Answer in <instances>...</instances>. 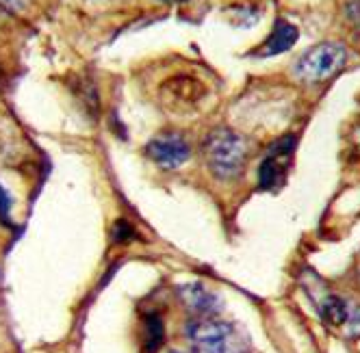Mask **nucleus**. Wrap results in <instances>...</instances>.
<instances>
[{
    "instance_id": "nucleus-9",
    "label": "nucleus",
    "mask_w": 360,
    "mask_h": 353,
    "mask_svg": "<svg viewBox=\"0 0 360 353\" xmlns=\"http://www.w3.org/2000/svg\"><path fill=\"white\" fill-rule=\"evenodd\" d=\"M165 340V327H163V321L159 317H148L146 321V347L150 353L157 351Z\"/></svg>"
},
{
    "instance_id": "nucleus-13",
    "label": "nucleus",
    "mask_w": 360,
    "mask_h": 353,
    "mask_svg": "<svg viewBox=\"0 0 360 353\" xmlns=\"http://www.w3.org/2000/svg\"><path fill=\"white\" fill-rule=\"evenodd\" d=\"M161 3H183V0H161Z\"/></svg>"
},
{
    "instance_id": "nucleus-14",
    "label": "nucleus",
    "mask_w": 360,
    "mask_h": 353,
    "mask_svg": "<svg viewBox=\"0 0 360 353\" xmlns=\"http://www.w3.org/2000/svg\"><path fill=\"white\" fill-rule=\"evenodd\" d=\"M172 353H180V351H172Z\"/></svg>"
},
{
    "instance_id": "nucleus-8",
    "label": "nucleus",
    "mask_w": 360,
    "mask_h": 353,
    "mask_svg": "<svg viewBox=\"0 0 360 353\" xmlns=\"http://www.w3.org/2000/svg\"><path fill=\"white\" fill-rule=\"evenodd\" d=\"M347 314H349V306L337 295H330L321 304V317L330 325H345Z\"/></svg>"
},
{
    "instance_id": "nucleus-4",
    "label": "nucleus",
    "mask_w": 360,
    "mask_h": 353,
    "mask_svg": "<svg viewBox=\"0 0 360 353\" xmlns=\"http://www.w3.org/2000/svg\"><path fill=\"white\" fill-rule=\"evenodd\" d=\"M295 145H297V137L295 135H287L278 139L276 143L269 145L267 154L259 167V185L265 191L278 189L280 185H285L287 173L295 154Z\"/></svg>"
},
{
    "instance_id": "nucleus-12",
    "label": "nucleus",
    "mask_w": 360,
    "mask_h": 353,
    "mask_svg": "<svg viewBox=\"0 0 360 353\" xmlns=\"http://www.w3.org/2000/svg\"><path fill=\"white\" fill-rule=\"evenodd\" d=\"M9 213H11V197L0 187V217H3V221H9Z\"/></svg>"
},
{
    "instance_id": "nucleus-10",
    "label": "nucleus",
    "mask_w": 360,
    "mask_h": 353,
    "mask_svg": "<svg viewBox=\"0 0 360 353\" xmlns=\"http://www.w3.org/2000/svg\"><path fill=\"white\" fill-rule=\"evenodd\" d=\"M133 237V228H131V223H126V221H117L115 223V228H113V239L115 243H128Z\"/></svg>"
},
{
    "instance_id": "nucleus-7",
    "label": "nucleus",
    "mask_w": 360,
    "mask_h": 353,
    "mask_svg": "<svg viewBox=\"0 0 360 353\" xmlns=\"http://www.w3.org/2000/svg\"><path fill=\"white\" fill-rule=\"evenodd\" d=\"M300 33L297 29L293 27L291 22L287 20H278L276 22V27L271 31V35L265 39V44L256 50V57H274V55H282V53H287V50H291L297 41Z\"/></svg>"
},
{
    "instance_id": "nucleus-5",
    "label": "nucleus",
    "mask_w": 360,
    "mask_h": 353,
    "mask_svg": "<svg viewBox=\"0 0 360 353\" xmlns=\"http://www.w3.org/2000/svg\"><path fill=\"white\" fill-rule=\"evenodd\" d=\"M146 156L161 169H178L191 159L189 141L178 133H163L146 143Z\"/></svg>"
},
{
    "instance_id": "nucleus-2",
    "label": "nucleus",
    "mask_w": 360,
    "mask_h": 353,
    "mask_svg": "<svg viewBox=\"0 0 360 353\" xmlns=\"http://www.w3.org/2000/svg\"><path fill=\"white\" fill-rule=\"evenodd\" d=\"M347 63V50L341 44L326 41L308 48L295 61L293 74L295 79L308 85H317L334 79Z\"/></svg>"
},
{
    "instance_id": "nucleus-6",
    "label": "nucleus",
    "mask_w": 360,
    "mask_h": 353,
    "mask_svg": "<svg viewBox=\"0 0 360 353\" xmlns=\"http://www.w3.org/2000/svg\"><path fill=\"white\" fill-rule=\"evenodd\" d=\"M180 301L185 304V308L195 314L198 319H215V314L221 312L224 304L217 293L209 291L204 284H185L178 291Z\"/></svg>"
},
{
    "instance_id": "nucleus-3",
    "label": "nucleus",
    "mask_w": 360,
    "mask_h": 353,
    "mask_svg": "<svg viewBox=\"0 0 360 353\" xmlns=\"http://www.w3.org/2000/svg\"><path fill=\"white\" fill-rule=\"evenodd\" d=\"M193 353H235V327L219 319H195L187 327Z\"/></svg>"
},
{
    "instance_id": "nucleus-1",
    "label": "nucleus",
    "mask_w": 360,
    "mask_h": 353,
    "mask_svg": "<svg viewBox=\"0 0 360 353\" xmlns=\"http://www.w3.org/2000/svg\"><path fill=\"white\" fill-rule=\"evenodd\" d=\"M202 154L209 171L217 180H235L245 169L248 147L241 135L230 128L213 131L202 145Z\"/></svg>"
},
{
    "instance_id": "nucleus-11",
    "label": "nucleus",
    "mask_w": 360,
    "mask_h": 353,
    "mask_svg": "<svg viewBox=\"0 0 360 353\" xmlns=\"http://www.w3.org/2000/svg\"><path fill=\"white\" fill-rule=\"evenodd\" d=\"M347 327H349V336L352 338H358L360 336V308H349V314H347Z\"/></svg>"
}]
</instances>
